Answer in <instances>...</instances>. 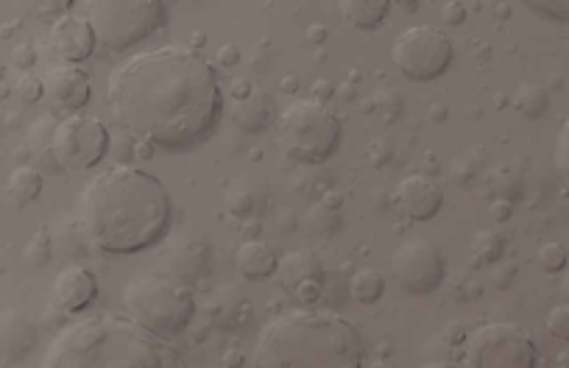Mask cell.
Masks as SVG:
<instances>
[{
  "mask_svg": "<svg viewBox=\"0 0 569 368\" xmlns=\"http://www.w3.org/2000/svg\"><path fill=\"white\" fill-rule=\"evenodd\" d=\"M115 123L145 145L185 148L212 132L224 93L212 64L187 45H160L123 59L109 73Z\"/></svg>",
  "mask_w": 569,
  "mask_h": 368,
  "instance_id": "obj_1",
  "label": "cell"
},
{
  "mask_svg": "<svg viewBox=\"0 0 569 368\" xmlns=\"http://www.w3.org/2000/svg\"><path fill=\"white\" fill-rule=\"evenodd\" d=\"M173 201L154 173L112 165L87 182L78 218L87 237L109 254H135L160 243L170 229Z\"/></svg>",
  "mask_w": 569,
  "mask_h": 368,
  "instance_id": "obj_2",
  "label": "cell"
},
{
  "mask_svg": "<svg viewBox=\"0 0 569 368\" xmlns=\"http://www.w3.org/2000/svg\"><path fill=\"white\" fill-rule=\"evenodd\" d=\"M39 368H182L173 346L120 313L73 318L54 335Z\"/></svg>",
  "mask_w": 569,
  "mask_h": 368,
  "instance_id": "obj_3",
  "label": "cell"
},
{
  "mask_svg": "<svg viewBox=\"0 0 569 368\" xmlns=\"http://www.w3.org/2000/svg\"><path fill=\"white\" fill-rule=\"evenodd\" d=\"M252 368H363V338L333 310L291 307L262 323Z\"/></svg>",
  "mask_w": 569,
  "mask_h": 368,
  "instance_id": "obj_4",
  "label": "cell"
},
{
  "mask_svg": "<svg viewBox=\"0 0 569 368\" xmlns=\"http://www.w3.org/2000/svg\"><path fill=\"white\" fill-rule=\"evenodd\" d=\"M120 310L160 338L182 332L195 315L190 285L160 271H140L120 288Z\"/></svg>",
  "mask_w": 569,
  "mask_h": 368,
  "instance_id": "obj_5",
  "label": "cell"
},
{
  "mask_svg": "<svg viewBox=\"0 0 569 368\" xmlns=\"http://www.w3.org/2000/svg\"><path fill=\"white\" fill-rule=\"evenodd\" d=\"M276 143L299 165H321L341 143V120L316 98H296L276 118Z\"/></svg>",
  "mask_w": 569,
  "mask_h": 368,
  "instance_id": "obj_6",
  "label": "cell"
},
{
  "mask_svg": "<svg viewBox=\"0 0 569 368\" xmlns=\"http://www.w3.org/2000/svg\"><path fill=\"white\" fill-rule=\"evenodd\" d=\"M87 23L103 51H126L165 26L168 9L160 0H93L84 4Z\"/></svg>",
  "mask_w": 569,
  "mask_h": 368,
  "instance_id": "obj_7",
  "label": "cell"
},
{
  "mask_svg": "<svg viewBox=\"0 0 569 368\" xmlns=\"http://www.w3.org/2000/svg\"><path fill=\"white\" fill-rule=\"evenodd\" d=\"M536 346L516 323H486L464 343L461 368H533Z\"/></svg>",
  "mask_w": 569,
  "mask_h": 368,
  "instance_id": "obj_8",
  "label": "cell"
},
{
  "mask_svg": "<svg viewBox=\"0 0 569 368\" xmlns=\"http://www.w3.org/2000/svg\"><path fill=\"white\" fill-rule=\"evenodd\" d=\"M391 61L410 81H433L439 78L452 61L449 37L430 23H419L405 29L391 45Z\"/></svg>",
  "mask_w": 569,
  "mask_h": 368,
  "instance_id": "obj_9",
  "label": "cell"
},
{
  "mask_svg": "<svg viewBox=\"0 0 569 368\" xmlns=\"http://www.w3.org/2000/svg\"><path fill=\"white\" fill-rule=\"evenodd\" d=\"M51 151L62 168L68 170H90L109 151V132L101 118L87 112H70L54 128Z\"/></svg>",
  "mask_w": 569,
  "mask_h": 368,
  "instance_id": "obj_10",
  "label": "cell"
},
{
  "mask_svg": "<svg viewBox=\"0 0 569 368\" xmlns=\"http://www.w3.org/2000/svg\"><path fill=\"white\" fill-rule=\"evenodd\" d=\"M388 266L391 274L397 276L400 288L413 296H427L439 290L447 276L444 254L427 237H408L405 243L391 251Z\"/></svg>",
  "mask_w": 569,
  "mask_h": 368,
  "instance_id": "obj_11",
  "label": "cell"
},
{
  "mask_svg": "<svg viewBox=\"0 0 569 368\" xmlns=\"http://www.w3.org/2000/svg\"><path fill=\"white\" fill-rule=\"evenodd\" d=\"M162 266L165 274L190 285L195 279H202L210 268V243L204 241L202 232H179L162 254Z\"/></svg>",
  "mask_w": 569,
  "mask_h": 368,
  "instance_id": "obj_12",
  "label": "cell"
},
{
  "mask_svg": "<svg viewBox=\"0 0 569 368\" xmlns=\"http://www.w3.org/2000/svg\"><path fill=\"white\" fill-rule=\"evenodd\" d=\"M397 204L410 221H430L444 207V190L427 173H408L397 184Z\"/></svg>",
  "mask_w": 569,
  "mask_h": 368,
  "instance_id": "obj_13",
  "label": "cell"
},
{
  "mask_svg": "<svg viewBox=\"0 0 569 368\" xmlns=\"http://www.w3.org/2000/svg\"><path fill=\"white\" fill-rule=\"evenodd\" d=\"M51 48L64 64H78L95 51V31L81 14H62L51 26Z\"/></svg>",
  "mask_w": 569,
  "mask_h": 368,
  "instance_id": "obj_14",
  "label": "cell"
},
{
  "mask_svg": "<svg viewBox=\"0 0 569 368\" xmlns=\"http://www.w3.org/2000/svg\"><path fill=\"white\" fill-rule=\"evenodd\" d=\"M98 282L84 266H64L51 288V305L59 313H81L95 301Z\"/></svg>",
  "mask_w": 569,
  "mask_h": 368,
  "instance_id": "obj_15",
  "label": "cell"
},
{
  "mask_svg": "<svg viewBox=\"0 0 569 368\" xmlns=\"http://www.w3.org/2000/svg\"><path fill=\"white\" fill-rule=\"evenodd\" d=\"M42 86H45V95L56 106L70 112H81V106L90 101V78H87V73L78 70L76 64L51 68L45 78H42Z\"/></svg>",
  "mask_w": 569,
  "mask_h": 368,
  "instance_id": "obj_16",
  "label": "cell"
},
{
  "mask_svg": "<svg viewBox=\"0 0 569 368\" xmlns=\"http://www.w3.org/2000/svg\"><path fill=\"white\" fill-rule=\"evenodd\" d=\"M276 279L282 288H296L301 282H308V279H324V266L321 259L308 251V249H296V251H288L284 257H279L276 263Z\"/></svg>",
  "mask_w": 569,
  "mask_h": 368,
  "instance_id": "obj_17",
  "label": "cell"
},
{
  "mask_svg": "<svg viewBox=\"0 0 569 368\" xmlns=\"http://www.w3.org/2000/svg\"><path fill=\"white\" fill-rule=\"evenodd\" d=\"M276 263H279V257L274 254V249L266 241H257V237L240 243L237 251H235V266L246 279L271 276L276 271Z\"/></svg>",
  "mask_w": 569,
  "mask_h": 368,
  "instance_id": "obj_18",
  "label": "cell"
},
{
  "mask_svg": "<svg viewBox=\"0 0 569 368\" xmlns=\"http://www.w3.org/2000/svg\"><path fill=\"white\" fill-rule=\"evenodd\" d=\"M338 12L343 17V23L360 31H371L385 23V17L391 12L388 0H341Z\"/></svg>",
  "mask_w": 569,
  "mask_h": 368,
  "instance_id": "obj_19",
  "label": "cell"
},
{
  "mask_svg": "<svg viewBox=\"0 0 569 368\" xmlns=\"http://www.w3.org/2000/svg\"><path fill=\"white\" fill-rule=\"evenodd\" d=\"M274 118V106L268 95H249L243 101H237L235 106V123L243 128V132H260L266 128Z\"/></svg>",
  "mask_w": 569,
  "mask_h": 368,
  "instance_id": "obj_20",
  "label": "cell"
},
{
  "mask_svg": "<svg viewBox=\"0 0 569 368\" xmlns=\"http://www.w3.org/2000/svg\"><path fill=\"white\" fill-rule=\"evenodd\" d=\"M506 246H508V237L502 234V232H497V229L477 232L472 237V246H469V263H472V268L499 263L502 254H506Z\"/></svg>",
  "mask_w": 569,
  "mask_h": 368,
  "instance_id": "obj_21",
  "label": "cell"
},
{
  "mask_svg": "<svg viewBox=\"0 0 569 368\" xmlns=\"http://www.w3.org/2000/svg\"><path fill=\"white\" fill-rule=\"evenodd\" d=\"M346 290L358 305H375V301H380V296L385 293V276L375 268H358L352 276H349Z\"/></svg>",
  "mask_w": 569,
  "mask_h": 368,
  "instance_id": "obj_22",
  "label": "cell"
},
{
  "mask_svg": "<svg viewBox=\"0 0 569 368\" xmlns=\"http://www.w3.org/2000/svg\"><path fill=\"white\" fill-rule=\"evenodd\" d=\"M6 190H9V196L14 201H20V204L34 201V199H39V192H42V173L37 168H31V165H17L9 173Z\"/></svg>",
  "mask_w": 569,
  "mask_h": 368,
  "instance_id": "obj_23",
  "label": "cell"
},
{
  "mask_svg": "<svg viewBox=\"0 0 569 368\" xmlns=\"http://www.w3.org/2000/svg\"><path fill=\"white\" fill-rule=\"evenodd\" d=\"M514 106L524 118H541L547 110V93L536 81H524L514 90Z\"/></svg>",
  "mask_w": 569,
  "mask_h": 368,
  "instance_id": "obj_24",
  "label": "cell"
},
{
  "mask_svg": "<svg viewBox=\"0 0 569 368\" xmlns=\"http://www.w3.org/2000/svg\"><path fill=\"white\" fill-rule=\"evenodd\" d=\"M224 209L235 218H246V215L254 209V196L246 187V182H232L224 192Z\"/></svg>",
  "mask_w": 569,
  "mask_h": 368,
  "instance_id": "obj_25",
  "label": "cell"
},
{
  "mask_svg": "<svg viewBox=\"0 0 569 368\" xmlns=\"http://www.w3.org/2000/svg\"><path fill=\"white\" fill-rule=\"evenodd\" d=\"M308 226H310L316 234H321V237H326V234L333 237V234L341 229V218H338V212H335L333 207L316 204V207L308 212Z\"/></svg>",
  "mask_w": 569,
  "mask_h": 368,
  "instance_id": "obj_26",
  "label": "cell"
},
{
  "mask_svg": "<svg viewBox=\"0 0 569 368\" xmlns=\"http://www.w3.org/2000/svg\"><path fill=\"white\" fill-rule=\"evenodd\" d=\"M553 165L558 170L561 182L569 187V118L564 120L561 132L556 137V145H553Z\"/></svg>",
  "mask_w": 569,
  "mask_h": 368,
  "instance_id": "obj_27",
  "label": "cell"
},
{
  "mask_svg": "<svg viewBox=\"0 0 569 368\" xmlns=\"http://www.w3.org/2000/svg\"><path fill=\"white\" fill-rule=\"evenodd\" d=\"M23 254H26V263L29 266L42 268L51 259V237L45 232H37L31 241H29V246H26Z\"/></svg>",
  "mask_w": 569,
  "mask_h": 368,
  "instance_id": "obj_28",
  "label": "cell"
},
{
  "mask_svg": "<svg viewBox=\"0 0 569 368\" xmlns=\"http://www.w3.org/2000/svg\"><path fill=\"white\" fill-rule=\"evenodd\" d=\"M536 259H539L541 271H547V274H558V271H564V266H566V249H564L561 243H544V246L539 249Z\"/></svg>",
  "mask_w": 569,
  "mask_h": 368,
  "instance_id": "obj_29",
  "label": "cell"
},
{
  "mask_svg": "<svg viewBox=\"0 0 569 368\" xmlns=\"http://www.w3.org/2000/svg\"><path fill=\"white\" fill-rule=\"evenodd\" d=\"M544 327L553 338L558 340H569V305H556L544 318Z\"/></svg>",
  "mask_w": 569,
  "mask_h": 368,
  "instance_id": "obj_30",
  "label": "cell"
},
{
  "mask_svg": "<svg viewBox=\"0 0 569 368\" xmlns=\"http://www.w3.org/2000/svg\"><path fill=\"white\" fill-rule=\"evenodd\" d=\"M293 296H296L299 305H304V307L318 305V301L324 298V279H308V282L296 285L293 288Z\"/></svg>",
  "mask_w": 569,
  "mask_h": 368,
  "instance_id": "obj_31",
  "label": "cell"
},
{
  "mask_svg": "<svg viewBox=\"0 0 569 368\" xmlns=\"http://www.w3.org/2000/svg\"><path fill=\"white\" fill-rule=\"evenodd\" d=\"M14 93H17V98H20V101L34 103V101H39L42 95H45V86H42V78L23 76V78H17V84H14Z\"/></svg>",
  "mask_w": 569,
  "mask_h": 368,
  "instance_id": "obj_32",
  "label": "cell"
},
{
  "mask_svg": "<svg viewBox=\"0 0 569 368\" xmlns=\"http://www.w3.org/2000/svg\"><path fill=\"white\" fill-rule=\"evenodd\" d=\"M371 101H375V110L383 112L385 118H397L402 112V98H400V93H393V90H383Z\"/></svg>",
  "mask_w": 569,
  "mask_h": 368,
  "instance_id": "obj_33",
  "label": "cell"
},
{
  "mask_svg": "<svg viewBox=\"0 0 569 368\" xmlns=\"http://www.w3.org/2000/svg\"><path fill=\"white\" fill-rule=\"evenodd\" d=\"M533 12H544L547 17H556V20H566V23H569V0H553V4H550V0H541V4H539V0H533V4H528Z\"/></svg>",
  "mask_w": 569,
  "mask_h": 368,
  "instance_id": "obj_34",
  "label": "cell"
},
{
  "mask_svg": "<svg viewBox=\"0 0 569 368\" xmlns=\"http://www.w3.org/2000/svg\"><path fill=\"white\" fill-rule=\"evenodd\" d=\"M37 61V48L29 45V42H20V45L12 51V64L20 70H31Z\"/></svg>",
  "mask_w": 569,
  "mask_h": 368,
  "instance_id": "obj_35",
  "label": "cell"
},
{
  "mask_svg": "<svg viewBox=\"0 0 569 368\" xmlns=\"http://www.w3.org/2000/svg\"><path fill=\"white\" fill-rule=\"evenodd\" d=\"M366 157H368V162H375L377 168H383V165H388V159H391V148H388L385 140H375V143H368Z\"/></svg>",
  "mask_w": 569,
  "mask_h": 368,
  "instance_id": "obj_36",
  "label": "cell"
},
{
  "mask_svg": "<svg viewBox=\"0 0 569 368\" xmlns=\"http://www.w3.org/2000/svg\"><path fill=\"white\" fill-rule=\"evenodd\" d=\"M444 20L449 26H461L466 20V6L458 4V0H449V4H444Z\"/></svg>",
  "mask_w": 569,
  "mask_h": 368,
  "instance_id": "obj_37",
  "label": "cell"
},
{
  "mask_svg": "<svg viewBox=\"0 0 569 368\" xmlns=\"http://www.w3.org/2000/svg\"><path fill=\"white\" fill-rule=\"evenodd\" d=\"M240 61V51L235 45H224L221 51H218V64H224V68H232V64Z\"/></svg>",
  "mask_w": 569,
  "mask_h": 368,
  "instance_id": "obj_38",
  "label": "cell"
},
{
  "mask_svg": "<svg viewBox=\"0 0 569 368\" xmlns=\"http://www.w3.org/2000/svg\"><path fill=\"white\" fill-rule=\"evenodd\" d=\"M491 215H494V221H508L511 218V201L494 199L491 201Z\"/></svg>",
  "mask_w": 569,
  "mask_h": 368,
  "instance_id": "obj_39",
  "label": "cell"
},
{
  "mask_svg": "<svg viewBox=\"0 0 569 368\" xmlns=\"http://www.w3.org/2000/svg\"><path fill=\"white\" fill-rule=\"evenodd\" d=\"M232 95H235L237 101L249 98V95H252V86H249V81H246V78H232Z\"/></svg>",
  "mask_w": 569,
  "mask_h": 368,
  "instance_id": "obj_40",
  "label": "cell"
},
{
  "mask_svg": "<svg viewBox=\"0 0 569 368\" xmlns=\"http://www.w3.org/2000/svg\"><path fill=\"white\" fill-rule=\"evenodd\" d=\"M324 95H333V86H326V84H324V78H321V81L316 84V90H313V98L324 103Z\"/></svg>",
  "mask_w": 569,
  "mask_h": 368,
  "instance_id": "obj_41",
  "label": "cell"
},
{
  "mask_svg": "<svg viewBox=\"0 0 569 368\" xmlns=\"http://www.w3.org/2000/svg\"><path fill=\"white\" fill-rule=\"evenodd\" d=\"M419 368H461V365L447 363V360H430V363H422Z\"/></svg>",
  "mask_w": 569,
  "mask_h": 368,
  "instance_id": "obj_42",
  "label": "cell"
},
{
  "mask_svg": "<svg viewBox=\"0 0 569 368\" xmlns=\"http://www.w3.org/2000/svg\"><path fill=\"white\" fill-rule=\"evenodd\" d=\"M324 26H310L308 29V37H310V42H324Z\"/></svg>",
  "mask_w": 569,
  "mask_h": 368,
  "instance_id": "obj_43",
  "label": "cell"
},
{
  "mask_svg": "<svg viewBox=\"0 0 569 368\" xmlns=\"http://www.w3.org/2000/svg\"><path fill=\"white\" fill-rule=\"evenodd\" d=\"M561 296H564V301L569 305V268H566V274H564V279H561Z\"/></svg>",
  "mask_w": 569,
  "mask_h": 368,
  "instance_id": "obj_44",
  "label": "cell"
},
{
  "mask_svg": "<svg viewBox=\"0 0 569 368\" xmlns=\"http://www.w3.org/2000/svg\"><path fill=\"white\" fill-rule=\"evenodd\" d=\"M363 368H393L388 360H383V357H377V360H371V363H366Z\"/></svg>",
  "mask_w": 569,
  "mask_h": 368,
  "instance_id": "obj_45",
  "label": "cell"
},
{
  "mask_svg": "<svg viewBox=\"0 0 569 368\" xmlns=\"http://www.w3.org/2000/svg\"><path fill=\"white\" fill-rule=\"evenodd\" d=\"M279 86H282V90H296V78H293V76L282 78V84H279Z\"/></svg>",
  "mask_w": 569,
  "mask_h": 368,
  "instance_id": "obj_46",
  "label": "cell"
},
{
  "mask_svg": "<svg viewBox=\"0 0 569 368\" xmlns=\"http://www.w3.org/2000/svg\"><path fill=\"white\" fill-rule=\"evenodd\" d=\"M558 365H561V368H569V357H564V355H561V360H558Z\"/></svg>",
  "mask_w": 569,
  "mask_h": 368,
  "instance_id": "obj_47",
  "label": "cell"
},
{
  "mask_svg": "<svg viewBox=\"0 0 569 368\" xmlns=\"http://www.w3.org/2000/svg\"><path fill=\"white\" fill-rule=\"evenodd\" d=\"M4 73H6V64L0 61V81H4Z\"/></svg>",
  "mask_w": 569,
  "mask_h": 368,
  "instance_id": "obj_48",
  "label": "cell"
}]
</instances>
